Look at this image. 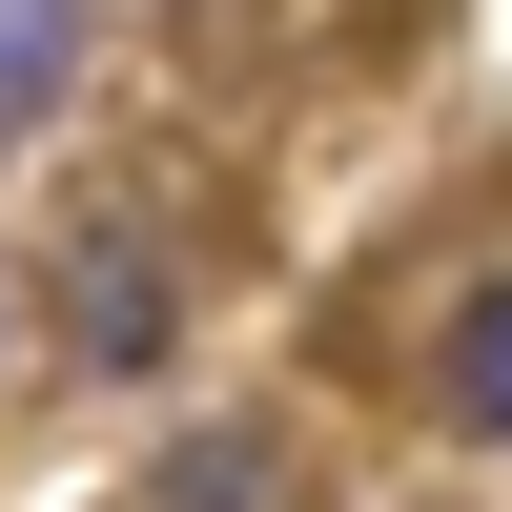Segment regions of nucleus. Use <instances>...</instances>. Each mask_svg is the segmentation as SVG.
Here are the masks:
<instances>
[{
	"instance_id": "3",
	"label": "nucleus",
	"mask_w": 512,
	"mask_h": 512,
	"mask_svg": "<svg viewBox=\"0 0 512 512\" xmlns=\"http://www.w3.org/2000/svg\"><path fill=\"white\" fill-rule=\"evenodd\" d=\"M62 62H82V0H0V144L62 103Z\"/></svg>"
},
{
	"instance_id": "4",
	"label": "nucleus",
	"mask_w": 512,
	"mask_h": 512,
	"mask_svg": "<svg viewBox=\"0 0 512 512\" xmlns=\"http://www.w3.org/2000/svg\"><path fill=\"white\" fill-rule=\"evenodd\" d=\"M0 328H21V287H0Z\"/></svg>"
},
{
	"instance_id": "2",
	"label": "nucleus",
	"mask_w": 512,
	"mask_h": 512,
	"mask_svg": "<svg viewBox=\"0 0 512 512\" xmlns=\"http://www.w3.org/2000/svg\"><path fill=\"white\" fill-rule=\"evenodd\" d=\"M431 410L512 451V287H472V308H451V349H431Z\"/></svg>"
},
{
	"instance_id": "1",
	"label": "nucleus",
	"mask_w": 512,
	"mask_h": 512,
	"mask_svg": "<svg viewBox=\"0 0 512 512\" xmlns=\"http://www.w3.org/2000/svg\"><path fill=\"white\" fill-rule=\"evenodd\" d=\"M164 308H185V287H164L144 226H82V246H62V349H82V369H164Z\"/></svg>"
}]
</instances>
